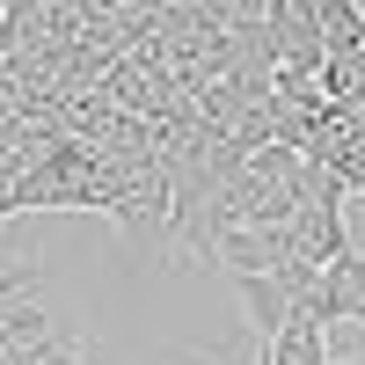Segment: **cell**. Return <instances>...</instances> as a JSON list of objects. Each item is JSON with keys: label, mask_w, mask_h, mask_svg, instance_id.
Segmentation results:
<instances>
[{"label": "cell", "mask_w": 365, "mask_h": 365, "mask_svg": "<svg viewBox=\"0 0 365 365\" xmlns=\"http://www.w3.org/2000/svg\"><path fill=\"white\" fill-rule=\"evenodd\" d=\"M270 365H336L329 358V322H322L314 299H299V307L285 314L278 344H270Z\"/></svg>", "instance_id": "1"}, {"label": "cell", "mask_w": 365, "mask_h": 365, "mask_svg": "<svg viewBox=\"0 0 365 365\" xmlns=\"http://www.w3.org/2000/svg\"><path fill=\"white\" fill-rule=\"evenodd\" d=\"M15 365H88V358H81V336H73V329H58L51 344H29V351H15Z\"/></svg>", "instance_id": "4"}, {"label": "cell", "mask_w": 365, "mask_h": 365, "mask_svg": "<svg viewBox=\"0 0 365 365\" xmlns=\"http://www.w3.org/2000/svg\"><path fill=\"white\" fill-rule=\"evenodd\" d=\"M351 365H365V358H351Z\"/></svg>", "instance_id": "6"}, {"label": "cell", "mask_w": 365, "mask_h": 365, "mask_svg": "<svg viewBox=\"0 0 365 365\" xmlns=\"http://www.w3.org/2000/svg\"><path fill=\"white\" fill-rule=\"evenodd\" d=\"M37 285H44V263H37V256L0 249V314H8V307H29V299H37Z\"/></svg>", "instance_id": "3"}, {"label": "cell", "mask_w": 365, "mask_h": 365, "mask_svg": "<svg viewBox=\"0 0 365 365\" xmlns=\"http://www.w3.org/2000/svg\"><path fill=\"white\" fill-rule=\"evenodd\" d=\"M329 270H336V278H344V285H358V292H365V256H358V249H351L344 263H329Z\"/></svg>", "instance_id": "5"}, {"label": "cell", "mask_w": 365, "mask_h": 365, "mask_svg": "<svg viewBox=\"0 0 365 365\" xmlns=\"http://www.w3.org/2000/svg\"><path fill=\"white\" fill-rule=\"evenodd\" d=\"M322 44H329V58L365 51V8L358 0H322Z\"/></svg>", "instance_id": "2"}]
</instances>
